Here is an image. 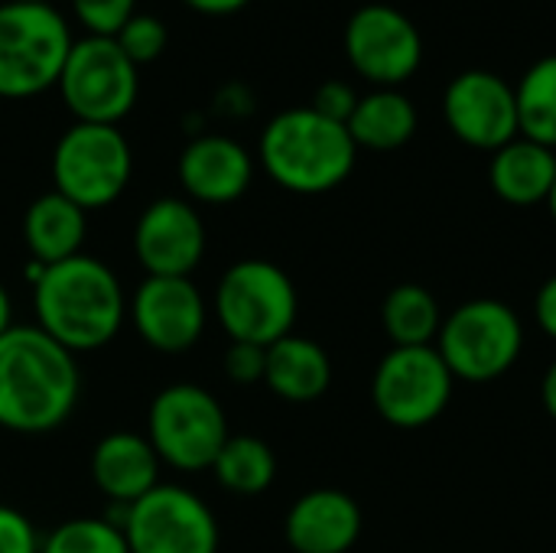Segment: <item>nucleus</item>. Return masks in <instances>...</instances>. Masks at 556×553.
Wrapping results in <instances>:
<instances>
[{"label":"nucleus","instance_id":"23","mask_svg":"<svg viewBox=\"0 0 556 553\" xmlns=\"http://www.w3.org/2000/svg\"><path fill=\"white\" fill-rule=\"evenodd\" d=\"M381 323L397 349L433 345L443 326V310L437 297L420 284H397L381 306Z\"/></svg>","mask_w":556,"mask_h":553},{"label":"nucleus","instance_id":"24","mask_svg":"<svg viewBox=\"0 0 556 553\" xmlns=\"http://www.w3.org/2000/svg\"><path fill=\"white\" fill-rule=\"evenodd\" d=\"M212 473L218 486L235 495H261L270 489L277 476V456L261 437L238 433V437H228V443L212 463Z\"/></svg>","mask_w":556,"mask_h":553},{"label":"nucleus","instance_id":"32","mask_svg":"<svg viewBox=\"0 0 556 553\" xmlns=\"http://www.w3.org/2000/svg\"><path fill=\"white\" fill-rule=\"evenodd\" d=\"M534 316H538V326L556 342V274L551 280H544V287L538 290Z\"/></svg>","mask_w":556,"mask_h":553},{"label":"nucleus","instance_id":"1","mask_svg":"<svg viewBox=\"0 0 556 553\" xmlns=\"http://www.w3.org/2000/svg\"><path fill=\"white\" fill-rule=\"evenodd\" d=\"M36 326L72 355L104 349L124 326L127 300L117 274L91 257L75 254L59 264H33Z\"/></svg>","mask_w":556,"mask_h":553},{"label":"nucleus","instance_id":"37","mask_svg":"<svg viewBox=\"0 0 556 553\" xmlns=\"http://www.w3.org/2000/svg\"><path fill=\"white\" fill-rule=\"evenodd\" d=\"M20 3H49V0H20Z\"/></svg>","mask_w":556,"mask_h":553},{"label":"nucleus","instance_id":"10","mask_svg":"<svg viewBox=\"0 0 556 553\" xmlns=\"http://www.w3.org/2000/svg\"><path fill=\"white\" fill-rule=\"evenodd\" d=\"M453 381L456 378L437 345H391V352L375 368L371 401L391 427L420 430L443 417L453 398Z\"/></svg>","mask_w":556,"mask_h":553},{"label":"nucleus","instance_id":"13","mask_svg":"<svg viewBox=\"0 0 556 553\" xmlns=\"http://www.w3.org/2000/svg\"><path fill=\"white\" fill-rule=\"evenodd\" d=\"M443 117L446 127L476 150L495 153L521 137L515 85L489 68H466L446 85Z\"/></svg>","mask_w":556,"mask_h":553},{"label":"nucleus","instance_id":"25","mask_svg":"<svg viewBox=\"0 0 556 553\" xmlns=\"http://www.w3.org/2000/svg\"><path fill=\"white\" fill-rule=\"evenodd\" d=\"M521 137L556 150V55L538 59L515 85Z\"/></svg>","mask_w":556,"mask_h":553},{"label":"nucleus","instance_id":"26","mask_svg":"<svg viewBox=\"0 0 556 553\" xmlns=\"http://www.w3.org/2000/svg\"><path fill=\"white\" fill-rule=\"evenodd\" d=\"M39 553H130V548L121 525L108 518H72L42 538Z\"/></svg>","mask_w":556,"mask_h":553},{"label":"nucleus","instance_id":"30","mask_svg":"<svg viewBox=\"0 0 556 553\" xmlns=\"http://www.w3.org/2000/svg\"><path fill=\"white\" fill-rule=\"evenodd\" d=\"M358 91L349 85V81H339V78H332V81H326V85H319L316 88V95H313V111L316 114H323V117H329V121H336V124H349V117L355 114V104H358Z\"/></svg>","mask_w":556,"mask_h":553},{"label":"nucleus","instance_id":"22","mask_svg":"<svg viewBox=\"0 0 556 553\" xmlns=\"http://www.w3.org/2000/svg\"><path fill=\"white\" fill-rule=\"evenodd\" d=\"M349 134L355 147L391 153L410 143L417 134V108L407 95L397 88H375L371 95H362L355 104V114L349 117Z\"/></svg>","mask_w":556,"mask_h":553},{"label":"nucleus","instance_id":"12","mask_svg":"<svg viewBox=\"0 0 556 553\" xmlns=\"http://www.w3.org/2000/svg\"><path fill=\"white\" fill-rule=\"evenodd\" d=\"M345 55L352 68L378 88H397L424 62V39L414 20L391 3H368L345 26Z\"/></svg>","mask_w":556,"mask_h":553},{"label":"nucleus","instance_id":"14","mask_svg":"<svg viewBox=\"0 0 556 553\" xmlns=\"http://www.w3.org/2000/svg\"><path fill=\"white\" fill-rule=\"evenodd\" d=\"M130 319L150 349L179 355L202 339L208 310L192 277H147L130 300Z\"/></svg>","mask_w":556,"mask_h":553},{"label":"nucleus","instance_id":"18","mask_svg":"<svg viewBox=\"0 0 556 553\" xmlns=\"http://www.w3.org/2000/svg\"><path fill=\"white\" fill-rule=\"evenodd\" d=\"M160 466L150 440L127 430L101 437L91 453V479L98 492L124 508L160 486Z\"/></svg>","mask_w":556,"mask_h":553},{"label":"nucleus","instance_id":"21","mask_svg":"<svg viewBox=\"0 0 556 553\" xmlns=\"http://www.w3.org/2000/svg\"><path fill=\"white\" fill-rule=\"evenodd\" d=\"M489 183L508 205L547 202L556 183V150L528 137H515L492 153Z\"/></svg>","mask_w":556,"mask_h":553},{"label":"nucleus","instance_id":"7","mask_svg":"<svg viewBox=\"0 0 556 553\" xmlns=\"http://www.w3.org/2000/svg\"><path fill=\"white\" fill-rule=\"evenodd\" d=\"M228 437L231 433L222 404L199 385H169L150 404L147 440L156 450L160 463L179 473L212 469Z\"/></svg>","mask_w":556,"mask_h":553},{"label":"nucleus","instance_id":"19","mask_svg":"<svg viewBox=\"0 0 556 553\" xmlns=\"http://www.w3.org/2000/svg\"><path fill=\"white\" fill-rule=\"evenodd\" d=\"M264 385L290 404L319 401L332 385V362L326 349L306 336H283L280 342L267 345Z\"/></svg>","mask_w":556,"mask_h":553},{"label":"nucleus","instance_id":"8","mask_svg":"<svg viewBox=\"0 0 556 553\" xmlns=\"http://www.w3.org/2000/svg\"><path fill=\"white\" fill-rule=\"evenodd\" d=\"M134 153L121 127L75 121L52 150L55 192L85 212L111 205L130 183Z\"/></svg>","mask_w":556,"mask_h":553},{"label":"nucleus","instance_id":"20","mask_svg":"<svg viewBox=\"0 0 556 553\" xmlns=\"http://www.w3.org/2000/svg\"><path fill=\"white\" fill-rule=\"evenodd\" d=\"M88 212L65 199L62 192H46L33 199V205L23 215V244L33 257V264H59L75 254H81L85 235H88Z\"/></svg>","mask_w":556,"mask_h":553},{"label":"nucleus","instance_id":"31","mask_svg":"<svg viewBox=\"0 0 556 553\" xmlns=\"http://www.w3.org/2000/svg\"><path fill=\"white\" fill-rule=\"evenodd\" d=\"M39 544L42 538L33 521L16 508L0 505V553H39Z\"/></svg>","mask_w":556,"mask_h":553},{"label":"nucleus","instance_id":"11","mask_svg":"<svg viewBox=\"0 0 556 553\" xmlns=\"http://www.w3.org/2000/svg\"><path fill=\"white\" fill-rule=\"evenodd\" d=\"M121 531L130 553H218L212 508L182 486L160 482L124 508Z\"/></svg>","mask_w":556,"mask_h":553},{"label":"nucleus","instance_id":"36","mask_svg":"<svg viewBox=\"0 0 556 553\" xmlns=\"http://www.w3.org/2000/svg\"><path fill=\"white\" fill-rule=\"evenodd\" d=\"M547 209H551V215H554V222H556V183H554V189H551V196H547Z\"/></svg>","mask_w":556,"mask_h":553},{"label":"nucleus","instance_id":"33","mask_svg":"<svg viewBox=\"0 0 556 553\" xmlns=\"http://www.w3.org/2000/svg\"><path fill=\"white\" fill-rule=\"evenodd\" d=\"M182 3L199 10V13H208V16H225V13H235V10L248 7L251 0H182Z\"/></svg>","mask_w":556,"mask_h":553},{"label":"nucleus","instance_id":"35","mask_svg":"<svg viewBox=\"0 0 556 553\" xmlns=\"http://www.w3.org/2000/svg\"><path fill=\"white\" fill-rule=\"evenodd\" d=\"M13 326V303H10V293L7 287L0 284V336Z\"/></svg>","mask_w":556,"mask_h":553},{"label":"nucleus","instance_id":"16","mask_svg":"<svg viewBox=\"0 0 556 553\" xmlns=\"http://www.w3.org/2000/svg\"><path fill=\"white\" fill-rule=\"evenodd\" d=\"M251 179H254L251 153L225 134L192 137L179 153V183L192 199L205 205H228L241 199Z\"/></svg>","mask_w":556,"mask_h":553},{"label":"nucleus","instance_id":"28","mask_svg":"<svg viewBox=\"0 0 556 553\" xmlns=\"http://www.w3.org/2000/svg\"><path fill=\"white\" fill-rule=\"evenodd\" d=\"M137 0H72L75 16L88 29V36H117V29L134 16Z\"/></svg>","mask_w":556,"mask_h":553},{"label":"nucleus","instance_id":"29","mask_svg":"<svg viewBox=\"0 0 556 553\" xmlns=\"http://www.w3.org/2000/svg\"><path fill=\"white\" fill-rule=\"evenodd\" d=\"M225 375L235 385H257L264 381V365H267V349L251 345V342H231L225 349Z\"/></svg>","mask_w":556,"mask_h":553},{"label":"nucleus","instance_id":"2","mask_svg":"<svg viewBox=\"0 0 556 553\" xmlns=\"http://www.w3.org/2000/svg\"><path fill=\"white\" fill-rule=\"evenodd\" d=\"M81 394L75 355L39 326H10L0 336V427L49 433L62 427Z\"/></svg>","mask_w":556,"mask_h":553},{"label":"nucleus","instance_id":"4","mask_svg":"<svg viewBox=\"0 0 556 553\" xmlns=\"http://www.w3.org/2000/svg\"><path fill=\"white\" fill-rule=\"evenodd\" d=\"M72 42L55 7L7 0L0 7V98L23 101L59 85Z\"/></svg>","mask_w":556,"mask_h":553},{"label":"nucleus","instance_id":"15","mask_svg":"<svg viewBox=\"0 0 556 553\" xmlns=\"http://www.w3.org/2000/svg\"><path fill=\"white\" fill-rule=\"evenodd\" d=\"M134 251L147 277H192L205 254L202 215L186 199L150 202L137 218Z\"/></svg>","mask_w":556,"mask_h":553},{"label":"nucleus","instance_id":"6","mask_svg":"<svg viewBox=\"0 0 556 553\" xmlns=\"http://www.w3.org/2000/svg\"><path fill=\"white\" fill-rule=\"evenodd\" d=\"M525 349V326L521 316L492 297L469 300L443 316L437 352L443 355L446 368L459 381L485 385L498 381L515 368Z\"/></svg>","mask_w":556,"mask_h":553},{"label":"nucleus","instance_id":"17","mask_svg":"<svg viewBox=\"0 0 556 553\" xmlns=\"http://www.w3.org/2000/svg\"><path fill=\"white\" fill-rule=\"evenodd\" d=\"M283 535L296 553H349L362 538V508L342 489H313L287 512Z\"/></svg>","mask_w":556,"mask_h":553},{"label":"nucleus","instance_id":"3","mask_svg":"<svg viewBox=\"0 0 556 553\" xmlns=\"http://www.w3.org/2000/svg\"><path fill=\"white\" fill-rule=\"evenodd\" d=\"M358 147L345 124L313 108L280 111L261 134V163L287 192L319 196L342 186L355 169Z\"/></svg>","mask_w":556,"mask_h":553},{"label":"nucleus","instance_id":"27","mask_svg":"<svg viewBox=\"0 0 556 553\" xmlns=\"http://www.w3.org/2000/svg\"><path fill=\"white\" fill-rule=\"evenodd\" d=\"M114 42L121 46V52L134 62V65H147L153 59L163 55L166 42H169V33L166 26L150 16V13H134L114 36Z\"/></svg>","mask_w":556,"mask_h":553},{"label":"nucleus","instance_id":"5","mask_svg":"<svg viewBox=\"0 0 556 553\" xmlns=\"http://www.w3.org/2000/svg\"><path fill=\"white\" fill-rule=\"evenodd\" d=\"M296 310V287L274 261H238L215 287V316L231 342L267 349L293 332Z\"/></svg>","mask_w":556,"mask_h":553},{"label":"nucleus","instance_id":"38","mask_svg":"<svg viewBox=\"0 0 556 553\" xmlns=\"http://www.w3.org/2000/svg\"><path fill=\"white\" fill-rule=\"evenodd\" d=\"M0 7H3V0H0Z\"/></svg>","mask_w":556,"mask_h":553},{"label":"nucleus","instance_id":"9","mask_svg":"<svg viewBox=\"0 0 556 553\" xmlns=\"http://www.w3.org/2000/svg\"><path fill=\"white\" fill-rule=\"evenodd\" d=\"M137 65L121 52L111 36H85L72 42L59 91L65 108L81 124H114L137 104Z\"/></svg>","mask_w":556,"mask_h":553},{"label":"nucleus","instance_id":"34","mask_svg":"<svg viewBox=\"0 0 556 553\" xmlns=\"http://www.w3.org/2000/svg\"><path fill=\"white\" fill-rule=\"evenodd\" d=\"M541 398H544V407L547 414L556 420V359L547 365L544 372V381H541Z\"/></svg>","mask_w":556,"mask_h":553}]
</instances>
